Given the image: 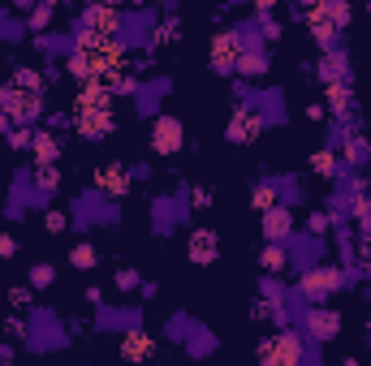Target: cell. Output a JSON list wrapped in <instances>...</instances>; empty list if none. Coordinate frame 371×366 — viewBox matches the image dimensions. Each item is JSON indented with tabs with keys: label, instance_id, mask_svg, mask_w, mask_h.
Returning <instances> with one entry per match:
<instances>
[{
	"label": "cell",
	"instance_id": "cell-19",
	"mask_svg": "<svg viewBox=\"0 0 371 366\" xmlns=\"http://www.w3.org/2000/svg\"><path fill=\"white\" fill-rule=\"evenodd\" d=\"M311 168H315V173H332V156H328V151H320V156L311 160Z\"/></svg>",
	"mask_w": 371,
	"mask_h": 366
},
{
	"label": "cell",
	"instance_id": "cell-18",
	"mask_svg": "<svg viewBox=\"0 0 371 366\" xmlns=\"http://www.w3.org/2000/svg\"><path fill=\"white\" fill-rule=\"evenodd\" d=\"M237 65H242L246 73H259V69H264V61H259V56H246V52L237 56Z\"/></svg>",
	"mask_w": 371,
	"mask_h": 366
},
{
	"label": "cell",
	"instance_id": "cell-4",
	"mask_svg": "<svg viewBox=\"0 0 371 366\" xmlns=\"http://www.w3.org/2000/svg\"><path fill=\"white\" fill-rule=\"evenodd\" d=\"M264 357H268V362H298V357H302V345L285 332V336H277L272 345H264Z\"/></svg>",
	"mask_w": 371,
	"mask_h": 366
},
{
	"label": "cell",
	"instance_id": "cell-6",
	"mask_svg": "<svg viewBox=\"0 0 371 366\" xmlns=\"http://www.w3.org/2000/svg\"><path fill=\"white\" fill-rule=\"evenodd\" d=\"M5 108L14 112V121H26V116H31V112L39 108V99H35V91H14Z\"/></svg>",
	"mask_w": 371,
	"mask_h": 366
},
{
	"label": "cell",
	"instance_id": "cell-14",
	"mask_svg": "<svg viewBox=\"0 0 371 366\" xmlns=\"http://www.w3.org/2000/svg\"><path fill=\"white\" fill-rule=\"evenodd\" d=\"M35 156H39L44 164H52V160H56V143H52L48 134H39V138H35Z\"/></svg>",
	"mask_w": 371,
	"mask_h": 366
},
{
	"label": "cell",
	"instance_id": "cell-1",
	"mask_svg": "<svg viewBox=\"0 0 371 366\" xmlns=\"http://www.w3.org/2000/svg\"><path fill=\"white\" fill-rule=\"evenodd\" d=\"M237 56H242V39H237V31L216 35V44H212V61H216V69H233Z\"/></svg>",
	"mask_w": 371,
	"mask_h": 366
},
{
	"label": "cell",
	"instance_id": "cell-15",
	"mask_svg": "<svg viewBox=\"0 0 371 366\" xmlns=\"http://www.w3.org/2000/svg\"><path fill=\"white\" fill-rule=\"evenodd\" d=\"M264 268H268V272H281V268H285V255H281L277 246H268V250H264Z\"/></svg>",
	"mask_w": 371,
	"mask_h": 366
},
{
	"label": "cell",
	"instance_id": "cell-10",
	"mask_svg": "<svg viewBox=\"0 0 371 366\" xmlns=\"http://www.w3.org/2000/svg\"><path fill=\"white\" fill-rule=\"evenodd\" d=\"M104 103H108L104 86H86V91L78 95V112H82V108H104Z\"/></svg>",
	"mask_w": 371,
	"mask_h": 366
},
{
	"label": "cell",
	"instance_id": "cell-2",
	"mask_svg": "<svg viewBox=\"0 0 371 366\" xmlns=\"http://www.w3.org/2000/svg\"><path fill=\"white\" fill-rule=\"evenodd\" d=\"M337 285H341V272L320 268V272H311V276L302 280V293H307V298H324V293H332Z\"/></svg>",
	"mask_w": 371,
	"mask_h": 366
},
{
	"label": "cell",
	"instance_id": "cell-9",
	"mask_svg": "<svg viewBox=\"0 0 371 366\" xmlns=\"http://www.w3.org/2000/svg\"><path fill=\"white\" fill-rule=\"evenodd\" d=\"M212 250H216V237H212V233H199V237L190 241V255H194L199 263H207V259H212Z\"/></svg>",
	"mask_w": 371,
	"mask_h": 366
},
{
	"label": "cell",
	"instance_id": "cell-7",
	"mask_svg": "<svg viewBox=\"0 0 371 366\" xmlns=\"http://www.w3.org/2000/svg\"><path fill=\"white\" fill-rule=\"evenodd\" d=\"M91 31L104 35V39L117 31V14H112V5H95V9H91Z\"/></svg>",
	"mask_w": 371,
	"mask_h": 366
},
{
	"label": "cell",
	"instance_id": "cell-20",
	"mask_svg": "<svg viewBox=\"0 0 371 366\" xmlns=\"http://www.w3.org/2000/svg\"><path fill=\"white\" fill-rule=\"evenodd\" d=\"M255 203H259V207H272V203H277V190H268V185L255 190Z\"/></svg>",
	"mask_w": 371,
	"mask_h": 366
},
{
	"label": "cell",
	"instance_id": "cell-16",
	"mask_svg": "<svg viewBox=\"0 0 371 366\" xmlns=\"http://www.w3.org/2000/svg\"><path fill=\"white\" fill-rule=\"evenodd\" d=\"M74 268H95V250L91 246H78L74 250Z\"/></svg>",
	"mask_w": 371,
	"mask_h": 366
},
{
	"label": "cell",
	"instance_id": "cell-12",
	"mask_svg": "<svg viewBox=\"0 0 371 366\" xmlns=\"http://www.w3.org/2000/svg\"><path fill=\"white\" fill-rule=\"evenodd\" d=\"M121 349H126V357H147L152 353V340L147 336H126V345H121Z\"/></svg>",
	"mask_w": 371,
	"mask_h": 366
},
{
	"label": "cell",
	"instance_id": "cell-17",
	"mask_svg": "<svg viewBox=\"0 0 371 366\" xmlns=\"http://www.w3.org/2000/svg\"><path fill=\"white\" fill-rule=\"evenodd\" d=\"M14 82H18V86H26V91H35V86H39V73H31V69H18V73H14Z\"/></svg>",
	"mask_w": 371,
	"mask_h": 366
},
{
	"label": "cell",
	"instance_id": "cell-3",
	"mask_svg": "<svg viewBox=\"0 0 371 366\" xmlns=\"http://www.w3.org/2000/svg\"><path fill=\"white\" fill-rule=\"evenodd\" d=\"M78 130H82V138H104L108 134V112L104 108H82L78 112Z\"/></svg>",
	"mask_w": 371,
	"mask_h": 366
},
{
	"label": "cell",
	"instance_id": "cell-13",
	"mask_svg": "<svg viewBox=\"0 0 371 366\" xmlns=\"http://www.w3.org/2000/svg\"><path fill=\"white\" fill-rule=\"evenodd\" d=\"M332 327H337V319H332V315H320V310L311 315V332H315L320 340H328V336H332Z\"/></svg>",
	"mask_w": 371,
	"mask_h": 366
},
{
	"label": "cell",
	"instance_id": "cell-24",
	"mask_svg": "<svg viewBox=\"0 0 371 366\" xmlns=\"http://www.w3.org/2000/svg\"><path fill=\"white\" fill-rule=\"evenodd\" d=\"M0 126H5V116H0Z\"/></svg>",
	"mask_w": 371,
	"mask_h": 366
},
{
	"label": "cell",
	"instance_id": "cell-22",
	"mask_svg": "<svg viewBox=\"0 0 371 366\" xmlns=\"http://www.w3.org/2000/svg\"><path fill=\"white\" fill-rule=\"evenodd\" d=\"M0 255H14V237H0Z\"/></svg>",
	"mask_w": 371,
	"mask_h": 366
},
{
	"label": "cell",
	"instance_id": "cell-23",
	"mask_svg": "<svg viewBox=\"0 0 371 366\" xmlns=\"http://www.w3.org/2000/svg\"><path fill=\"white\" fill-rule=\"evenodd\" d=\"M99 5H117V0H99Z\"/></svg>",
	"mask_w": 371,
	"mask_h": 366
},
{
	"label": "cell",
	"instance_id": "cell-8",
	"mask_svg": "<svg viewBox=\"0 0 371 366\" xmlns=\"http://www.w3.org/2000/svg\"><path fill=\"white\" fill-rule=\"evenodd\" d=\"M126 185H130L126 168H104V173H99V190H104V194H126Z\"/></svg>",
	"mask_w": 371,
	"mask_h": 366
},
{
	"label": "cell",
	"instance_id": "cell-21",
	"mask_svg": "<svg viewBox=\"0 0 371 366\" xmlns=\"http://www.w3.org/2000/svg\"><path fill=\"white\" fill-rule=\"evenodd\" d=\"M35 285H52V268H35Z\"/></svg>",
	"mask_w": 371,
	"mask_h": 366
},
{
	"label": "cell",
	"instance_id": "cell-5",
	"mask_svg": "<svg viewBox=\"0 0 371 366\" xmlns=\"http://www.w3.org/2000/svg\"><path fill=\"white\" fill-rule=\"evenodd\" d=\"M152 143H156V151H177L182 147V126L177 121H156V134H152Z\"/></svg>",
	"mask_w": 371,
	"mask_h": 366
},
{
	"label": "cell",
	"instance_id": "cell-11",
	"mask_svg": "<svg viewBox=\"0 0 371 366\" xmlns=\"http://www.w3.org/2000/svg\"><path fill=\"white\" fill-rule=\"evenodd\" d=\"M268 237H285L290 233V211H268Z\"/></svg>",
	"mask_w": 371,
	"mask_h": 366
}]
</instances>
